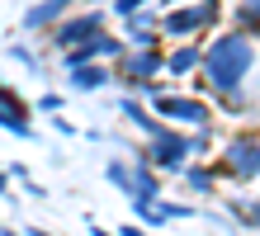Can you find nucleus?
Masks as SVG:
<instances>
[{
    "label": "nucleus",
    "instance_id": "nucleus-1",
    "mask_svg": "<svg viewBox=\"0 0 260 236\" xmlns=\"http://www.w3.org/2000/svg\"><path fill=\"white\" fill-rule=\"evenodd\" d=\"M251 61H255V47L251 38L241 33H218L208 47H204V76H208V90L213 94H241V81L251 76Z\"/></svg>",
    "mask_w": 260,
    "mask_h": 236
},
{
    "label": "nucleus",
    "instance_id": "nucleus-2",
    "mask_svg": "<svg viewBox=\"0 0 260 236\" xmlns=\"http://www.w3.org/2000/svg\"><path fill=\"white\" fill-rule=\"evenodd\" d=\"M204 147H208V132L204 137H180L175 128H156L147 142V161L161 165V170H185L189 151H204Z\"/></svg>",
    "mask_w": 260,
    "mask_h": 236
},
{
    "label": "nucleus",
    "instance_id": "nucleus-3",
    "mask_svg": "<svg viewBox=\"0 0 260 236\" xmlns=\"http://www.w3.org/2000/svg\"><path fill=\"white\" fill-rule=\"evenodd\" d=\"M222 19V5L218 0H194V5H180L171 10L161 19V33H171V38H194V33H204V28H213Z\"/></svg>",
    "mask_w": 260,
    "mask_h": 236
},
{
    "label": "nucleus",
    "instance_id": "nucleus-4",
    "mask_svg": "<svg viewBox=\"0 0 260 236\" xmlns=\"http://www.w3.org/2000/svg\"><path fill=\"white\" fill-rule=\"evenodd\" d=\"M227 180H260V132H241L222 147V170Z\"/></svg>",
    "mask_w": 260,
    "mask_h": 236
},
{
    "label": "nucleus",
    "instance_id": "nucleus-5",
    "mask_svg": "<svg viewBox=\"0 0 260 236\" xmlns=\"http://www.w3.org/2000/svg\"><path fill=\"white\" fill-rule=\"evenodd\" d=\"M142 90H147V85H142ZM147 99H151V114H161V118L208 128V104H204V99H189V94H161V90H147Z\"/></svg>",
    "mask_w": 260,
    "mask_h": 236
},
{
    "label": "nucleus",
    "instance_id": "nucleus-6",
    "mask_svg": "<svg viewBox=\"0 0 260 236\" xmlns=\"http://www.w3.org/2000/svg\"><path fill=\"white\" fill-rule=\"evenodd\" d=\"M109 184H118L128 198H156L161 194V175H151V165H123V161H109Z\"/></svg>",
    "mask_w": 260,
    "mask_h": 236
},
{
    "label": "nucleus",
    "instance_id": "nucleus-7",
    "mask_svg": "<svg viewBox=\"0 0 260 236\" xmlns=\"http://www.w3.org/2000/svg\"><path fill=\"white\" fill-rule=\"evenodd\" d=\"M95 33H104V14H100V10H90V14H71V19H57V28H52V43L71 52V47L90 43Z\"/></svg>",
    "mask_w": 260,
    "mask_h": 236
},
{
    "label": "nucleus",
    "instance_id": "nucleus-8",
    "mask_svg": "<svg viewBox=\"0 0 260 236\" xmlns=\"http://www.w3.org/2000/svg\"><path fill=\"white\" fill-rule=\"evenodd\" d=\"M166 71V57L156 52V47H133V52H123V66H118V76L133 85H147L151 76Z\"/></svg>",
    "mask_w": 260,
    "mask_h": 236
},
{
    "label": "nucleus",
    "instance_id": "nucleus-9",
    "mask_svg": "<svg viewBox=\"0 0 260 236\" xmlns=\"http://www.w3.org/2000/svg\"><path fill=\"white\" fill-rule=\"evenodd\" d=\"M0 128H10L14 137H34L28 109H24V99H19V94H14L10 85H0Z\"/></svg>",
    "mask_w": 260,
    "mask_h": 236
},
{
    "label": "nucleus",
    "instance_id": "nucleus-10",
    "mask_svg": "<svg viewBox=\"0 0 260 236\" xmlns=\"http://www.w3.org/2000/svg\"><path fill=\"white\" fill-rule=\"evenodd\" d=\"M71 5H76V0H38V5H28V10H24V28H28V33H38V28L57 24Z\"/></svg>",
    "mask_w": 260,
    "mask_h": 236
},
{
    "label": "nucleus",
    "instance_id": "nucleus-11",
    "mask_svg": "<svg viewBox=\"0 0 260 236\" xmlns=\"http://www.w3.org/2000/svg\"><path fill=\"white\" fill-rule=\"evenodd\" d=\"M114 81V71L109 66H95V61H85V66H71V85L76 90H100V85H109Z\"/></svg>",
    "mask_w": 260,
    "mask_h": 236
},
{
    "label": "nucleus",
    "instance_id": "nucleus-12",
    "mask_svg": "<svg viewBox=\"0 0 260 236\" xmlns=\"http://www.w3.org/2000/svg\"><path fill=\"white\" fill-rule=\"evenodd\" d=\"M199 61H204V47H199V43H185V47H175V52L166 57V71H171V76H189Z\"/></svg>",
    "mask_w": 260,
    "mask_h": 236
},
{
    "label": "nucleus",
    "instance_id": "nucleus-13",
    "mask_svg": "<svg viewBox=\"0 0 260 236\" xmlns=\"http://www.w3.org/2000/svg\"><path fill=\"white\" fill-rule=\"evenodd\" d=\"M237 28L241 33H260V0H241L237 5Z\"/></svg>",
    "mask_w": 260,
    "mask_h": 236
},
{
    "label": "nucleus",
    "instance_id": "nucleus-14",
    "mask_svg": "<svg viewBox=\"0 0 260 236\" xmlns=\"http://www.w3.org/2000/svg\"><path fill=\"white\" fill-rule=\"evenodd\" d=\"M123 118H128V123H137V128H142L147 137H151V132H156V128H161V123H156V118H151V114H147V109H142V104H133V99H123Z\"/></svg>",
    "mask_w": 260,
    "mask_h": 236
},
{
    "label": "nucleus",
    "instance_id": "nucleus-15",
    "mask_svg": "<svg viewBox=\"0 0 260 236\" xmlns=\"http://www.w3.org/2000/svg\"><path fill=\"white\" fill-rule=\"evenodd\" d=\"M213 175H218V170H208V165H185V184L199 189V194H208V189H213Z\"/></svg>",
    "mask_w": 260,
    "mask_h": 236
},
{
    "label": "nucleus",
    "instance_id": "nucleus-16",
    "mask_svg": "<svg viewBox=\"0 0 260 236\" xmlns=\"http://www.w3.org/2000/svg\"><path fill=\"white\" fill-rule=\"evenodd\" d=\"M147 5H151V0H114V14H123V19H128V14L147 10Z\"/></svg>",
    "mask_w": 260,
    "mask_h": 236
},
{
    "label": "nucleus",
    "instance_id": "nucleus-17",
    "mask_svg": "<svg viewBox=\"0 0 260 236\" xmlns=\"http://www.w3.org/2000/svg\"><path fill=\"white\" fill-rule=\"evenodd\" d=\"M67 99H62V94H43V99H38V109H43V114H57V109H62Z\"/></svg>",
    "mask_w": 260,
    "mask_h": 236
},
{
    "label": "nucleus",
    "instance_id": "nucleus-18",
    "mask_svg": "<svg viewBox=\"0 0 260 236\" xmlns=\"http://www.w3.org/2000/svg\"><path fill=\"white\" fill-rule=\"evenodd\" d=\"M232 213H241V222H260V203H251V208H232Z\"/></svg>",
    "mask_w": 260,
    "mask_h": 236
},
{
    "label": "nucleus",
    "instance_id": "nucleus-19",
    "mask_svg": "<svg viewBox=\"0 0 260 236\" xmlns=\"http://www.w3.org/2000/svg\"><path fill=\"white\" fill-rule=\"evenodd\" d=\"M123 236H147V231L142 227H123Z\"/></svg>",
    "mask_w": 260,
    "mask_h": 236
},
{
    "label": "nucleus",
    "instance_id": "nucleus-20",
    "mask_svg": "<svg viewBox=\"0 0 260 236\" xmlns=\"http://www.w3.org/2000/svg\"><path fill=\"white\" fill-rule=\"evenodd\" d=\"M28 236H48V231H43V227H34V231H28Z\"/></svg>",
    "mask_w": 260,
    "mask_h": 236
},
{
    "label": "nucleus",
    "instance_id": "nucleus-21",
    "mask_svg": "<svg viewBox=\"0 0 260 236\" xmlns=\"http://www.w3.org/2000/svg\"><path fill=\"white\" fill-rule=\"evenodd\" d=\"M0 194H5V170H0Z\"/></svg>",
    "mask_w": 260,
    "mask_h": 236
}]
</instances>
